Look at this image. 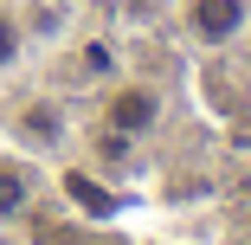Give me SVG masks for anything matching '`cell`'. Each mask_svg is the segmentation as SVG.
Segmentation results:
<instances>
[{"label": "cell", "mask_w": 251, "mask_h": 245, "mask_svg": "<svg viewBox=\"0 0 251 245\" xmlns=\"http://www.w3.org/2000/svg\"><path fill=\"white\" fill-rule=\"evenodd\" d=\"M161 123V90L155 84H116L110 97H103V129L110 136H148V129H155Z\"/></svg>", "instance_id": "cell-1"}, {"label": "cell", "mask_w": 251, "mask_h": 245, "mask_svg": "<svg viewBox=\"0 0 251 245\" xmlns=\"http://www.w3.org/2000/svg\"><path fill=\"white\" fill-rule=\"evenodd\" d=\"M251 20V0H187V39L193 45H232Z\"/></svg>", "instance_id": "cell-2"}, {"label": "cell", "mask_w": 251, "mask_h": 245, "mask_svg": "<svg viewBox=\"0 0 251 245\" xmlns=\"http://www.w3.org/2000/svg\"><path fill=\"white\" fill-rule=\"evenodd\" d=\"M20 136H26V142H39V149H58V142H65V116H58L52 97H39V104H26V110H20Z\"/></svg>", "instance_id": "cell-3"}, {"label": "cell", "mask_w": 251, "mask_h": 245, "mask_svg": "<svg viewBox=\"0 0 251 245\" xmlns=\"http://www.w3.org/2000/svg\"><path fill=\"white\" fill-rule=\"evenodd\" d=\"M26 200H32V187H26V174H20L13 162H0V219H13V213H26Z\"/></svg>", "instance_id": "cell-4"}, {"label": "cell", "mask_w": 251, "mask_h": 245, "mask_svg": "<svg viewBox=\"0 0 251 245\" xmlns=\"http://www.w3.org/2000/svg\"><path fill=\"white\" fill-rule=\"evenodd\" d=\"M20 45H26V32H20V20L0 7V71H13L20 65Z\"/></svg>", "instance_id": "cell-5"}, {"label": "cell", "mask_w": 251, "mask_h": 245, "mask_svg": "<svg viewBox=\"0 0 251 245\" xmlns=\"http://www.w3.org/2000/svg\"><path fill=\"white\" fill-rule=\"evenodd\" d=\"M65 187H71V200H77V207H90V213H110V207H116L110 193H103V187H90L84 174H65Z\"/></svg>", "instance_id": "cell-6"}]
</instances>
